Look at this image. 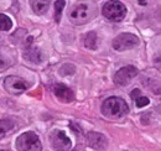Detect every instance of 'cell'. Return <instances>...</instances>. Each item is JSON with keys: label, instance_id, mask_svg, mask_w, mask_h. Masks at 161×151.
<instances>
[{"label": "cell", "instance_id": "obj_1", "mask_svg": "<svg viewBox=\"0 0 161 151\" xmlns=\"http://www.w3.org/2000/svg\"><path fill=\"white\" fill-rule=\"evenodd\" d=\"M102 113L107 118L118 119L129 113V107L124 99L119 97H110L102 104Z\"/></svg>", "mask_w": 161, "mask_h": 151}, {"label": "cell", "instance_id": "obj_2", "mask_svg": "<svg viewBox=\"0 0 161 151\" xmlns=\"http://www.w3.org/2000/svg\"><path fill=\"white\" fill-rule=\"evenodd\" d=\"M15 146L18 151H41L42 145L37 136L34 131H27L21 134L15 141Z\"/></svg>", "mask_w": 161, "mask_h": 151}, {"label": "cell", "instance_id": "obj_3", "mask_svg": "<svg viewBox=\"0 0 161 151\" xmlns=\"http://www.w3.org/2000/svg\"><path fill=\"white\" fill-rule=\"evenodd\" d=\"M103 15L110 21H121L126 15V8L121 1H107L103 5Z\"/></svg>", "mask_w": 161, "mask_h": 151}, {"label": "cell", "instance_id": "obj_4", "mask_svg": "<svg viewBox=\"0 0 161 151\" xmlns=\"http://www.w3.org/2000/svg\"><path fill=\"white\" fill-rule=\"evenodd\" d=\"M92 14L93 9L88 4H77L72 8L69 13V20L76 25H82L93 16Z\"/></svg>", "mask_w": 161, "mask_h": 151}, {"label": "cell", "instance_id": "obj_5", "mask_svg": "<svg viewBox=\"0 0 161 151\" xmlns=\"http://www.w3.org/2000/svg\"><path fill=\"white\" fill-rule=\"evenodd\" d=\"M50 143L53 150L56 151H68L72 146L71 139L66 135V132L62 130H53L50 134Z\"/></svg>", "mask_w": 161, "mask_h": 151}, {"label": "cell", "instance_id": "obj_6", "mask_svg": "<svg viewBox=\"0 0 161 151\" xmlns=\"http://www.w3.org/2000/svg\"><path fill=\"white\" fill-rule=\"evenodd\" d=\"M4 87L5 89L10 93V94L14 95H19L21 93H24L27 88H29V83L22 79L20 77H16V76H10V77H6L5 81H4Z\"/></svg>", "mask_w": 161, "mask_h": 151}, {"label": "cell", "instance_id": "obj_7", "mask_svg": "<svg viewBox=\"0 0 161 151\" xmlns=\"http://www.w3.org/2000/svg\"><path fill=\"white\" fill-rule=\"evenodd\" d=\"M139 45V38L133 34H120L113 40V48L117 51L130 50Z\"/></svg>", "mask_w": 161, "mask_h": 151}, {"label": "cell", "instance_id": "obj_8", "mask_svg": "<svg viewBox=\"0 0 161 151\" xmlns=\"http://www.w3.org/2000/svg\"><path fill=\"white\" fill-rule=\"evenodd\" d=\"M138 76V70L134 66H126L120 68L115 76H114V82L119 86H128V83Z\"/></svg>", "mask_w": 161, "mask_h": 151}, {"label": "cell", "instance_id": "obj_9", "mask_svg": "<svg viewBox=\"0 0 161 151\" xmlns=\"http://www.w3.org/2000/svg\"><path fill=\"white\" fill-rule=\"evenodd\" d=\"M53 93H55L56 97H57L58 99H61L62 102L68 103V102L75 100V93H73V91H72L71 88H68L67 86L62 84V83L55 84V87H53Z\"/></svg>", "mask_w": 161, "mask_h": 151}, {"label": "cell", "instance_id": "obj_10", "mask_svg": "<svg viewBox=\"0 0 161 151\" xmlns=\"http://www.w3.org/2000/svg\"><path fill=\"white\" fill-rule=\"evenodd\" d=\"M87 140H88V144L93 149H97V150L104 149L105 145H107V140H105V137L102 135L101 132H94V131L88 132Z\"/></svg>", "mask_w": 161, "mask_h": 151}, {"label": "cell", "instance_id": "obj_11", "mask_svg": "<svg viewBox=\"0 0 161 151\" xmlns=\"http://www.w3.org/2000/svg\"><path fill=\"white\" fill-rule=\"evenodd\" d=\"M25 57H27L31 62H35V63H40L41 61L43 59L40 50L36 48V47H32L31 45H27V48H26V52H25Z\"/></svg>", "mask_w": 161, "mask_h": 151}, {"label": "cell", "instance_id": "obj_12", "mask_svg": "<svg viewBox=\"0 0 161 151\" xmlns=\"http://www.w3.org/2000/svg\"><path fill=\"white\" fill-rule=\"evenodd\" d=\"M130 97H131V99H133V100H135V104H136L139 108L146 107V105L150 103L149 98H146V97L141 95L140 89H138V88H136V89H134V91H131V93H130Z\"/></svg>", "mask_w": 161, "mask_h": 151}, {"label": "cell", "instance_id": "obj_13", "mask_svg": "<svg viewBox=\"0 0 161 151\" xmlns=\"http://www.w3.org/2000/svg\"><path fill=\"white\" fill-rule=\"evenodd\" d=\"M48 1H31V8L34 10V13H36L37 15H42L47 11L48 9Z\"/></svg>", "mask_w": 161, "mask_h": 151}, {"label": "cell", "instance_id": "obj_14", "mask_svg": "<svg viewBox=\"0 0 161 151\" xmlns=\"http://www.w3.org/2000/svg\"><path fill=\"white\" fill-rule=\"evenodd\" d=\"M84 46L91 48V50H96L97 48V34L91 31L86 35L84 37Z\"/></svg>", "mask_w": 161, "mask_h": 151}, {"label": "cell", "instance_id": "obj_15", "mask_svg": "<svg viewBox=\"0 0 161 151\" xmlns=\"http://www.w3.org/2000/svg\"><path fill=\"white\" fill-rule=\"evenodd\" d=\"M14 128V121L10 119H3L0 120V139L5 136V134Z\"/></svg>", "mask_w": 161, "mask_h": 151}, {"label": "cell", "instance_id": "obj_16", "mask_svg": "<svg viewBox=\"0 0 161 151\" xmlns=\"http://www.w3.org/2000/svg\"><path fill=\"white\" fill-rule=\"evenodd\" d=\"M13 26V21L8 15L0 14V30L1 31H9Z\"/></svg>", "mask_w": 161, "mask_h": 151}, {"label": "cell", "instance_id": "obj_17", "mask_svg": "<svg viewBox=\"0 0 161 151\" xmlns=\"http://www.w3.org/2000/svg\"><path fill=\"white\" fill-rule=\"evenodd\" d=\"M64 5H66V1H62V0L55 3V20H56V22H60L61 14H62Z\"/></svg>", "mask_w": 161, "mask_h": 151}, {"label": "cell", "instance_id": "obj_18", "mask_svg": "<svg viewBox=\"0 0 161 151\" xmlns=\"http://www.w3.org/2000/svg\"><path fill=\"white\" fill-rule=\"evenodd\" d=\"M9 67V61L5 58L3 53H0V71H4Z\"/></svg>", "mask_w": 161, "mask_h": 151}, {"label": "cell", "instance_id": "obj_19", "mask_svg": "<svg viewBox=\"0 0 161 151\" xmlns=\"http://www.w3.org/2000/svg\"><path fill=\"white\" fill-rule=\"evenodd\" d=\"M139 4H141V5H146V1H139Z\"/></svg>", "mask_w": 161, "mask_h": 151}, {"label": "cell", "instance_id": "obj_20", "mask_svg": "<svg viewBox=\"0 0 161 151\" xmlns=\"http://www.w3.org/2000/svg\"><path fill=\"white\" fill-rule=\"evenodd\" d=\"M73 151H78V150H73Z\"/></svg>", "mask_w": 161, "mask_h": 151}, {"label": "cell", "instance_id": "obj_21", "mask_svg": "<svg viewBox=\"0 0 161 151\" xmlns=\"http://www.w3.org/2000/svg\"><path fill=\"white\" fill-rule=\"evenodd\" d=\"M0 151H1V150H0Z\"/></svg>", "mask_w": 161, "mask_h": 151}]
</instances>
